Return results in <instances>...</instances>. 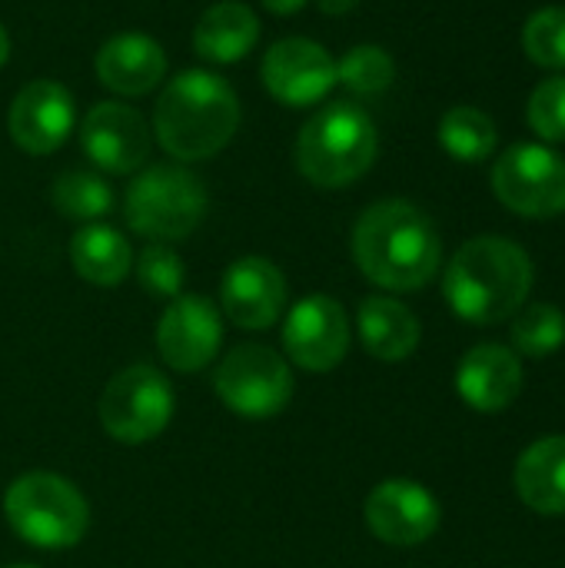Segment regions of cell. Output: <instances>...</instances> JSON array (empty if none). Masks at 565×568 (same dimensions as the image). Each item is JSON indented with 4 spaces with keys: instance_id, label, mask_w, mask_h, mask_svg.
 <instances>
[{
    "instance_id": "1",
    "label": "cell",
    "mask_w": 565,
    "mask_h": 568,
    "mask_svg": "<svg viewBox=\"0 0 565 568\" xmlns=\"http://www.w3.org/2000/svg\"><path fill=\"white\" fill-rule=\"evenodd\" d=\"M350 253L356 270L380 290L416 293L433 283L443 263L436 223L410 200H380L353 226Z\"/></svg>"
},
{
    "instance_id": "2",
    "label": "cell",
    "mask_w": 565,
    "mask_h": 568,
    "mask_svg": "<svg viewBox=\"0 0 565 568\" xmlns=\"http://www.w3.org/2000/svg\"><path fill=\"white\" fill-rule=\"evenodd\" d=\"M240 97L213 70H180L153 103V136L176 163H203L230 146L240 130Z\"/></svg>"
},
{
    "instance_id": "3",
    "label": "cell",
    "mask_w": 565,
    "mask_h": 568,
    "mask_svg": "<svg viewBox=\"0 0 565 568\" xmlns=\"http://www.w3.org/2000/svg\"><path fill=\"white\" fill-rule=\"evenodd\" d=\"M533 290L529 253L506 236H476L456 250L443 273L450 310L476 326L513 320Z\"/></svg>"
},
{
    "instance_id": "4",
    "label": "cell",
    "mask_w": 565,
    "mask_h": 568,
    "mask_svg": "<svg viewBox=\"0 0 565 568\" xmlns=\"http://www.w3.org/2000/svg\"><path fill=\"white\" fill-rule=\"evenodd\" d=\"M380 153V130L373 116L353 100L320 106L296 133L293 163L316 190H346L363 180Z\"/></svg>"
},
{
    "instance_id": "5",
    "label": "cell",
    "mask_w": 565,
    "mask_h": 568,
    "mask_svg": "<svg viewBox=\"0 0 565 568\" xmlns=\"http://www.w3.org/2000/svg\"><path fill=\"white\" fill-rule=\"evenodd\" d=\"M3 519L27 546L63 552L83 542L90 529V503L57 473H23L3 493Z\"/></svg>"
},
{
    "instance_id": "6",
    "label": "cell",
    "mask_w": 565,
    "mask_h": 568,
    "mask_svg": "<svg viewBox=\"0 0 565 568\" xmlns=\"http://www.w3.org/2000/svg\"><path fill=\"white\" fill-rule=\"evenodd\" d=\"M210 210L206 183L176 163L147 166L123 196L127 226L150 243H180L203 223Z\"/></svg>"
},
{
    "instance_id": "7",
    "label": "cell",
    "mask_w": 565,
    "mask_h": 568,
    "mask_svg": "<svg viewBox=\"0 0 565 568\" xmlns=\"http://www.w3.org/2000/svg\"><path fill=\"white\" fill-rule=\"evenodd\" d=\"M176 409L170 379L147 363L120 369L100 393V426L113 443L143 446L163 436Z\"/></svg>"
},
{
    "instance_id": "8",
    "label": "cell",
    "mask_w": 565,
    "mask_h": 568,
    "mask_svg": "<svg viewBox=\"0 0 565 568\" xmlns=\"http://www.w3.org/2000/svg\"><path fill=\"white\" fill-rule=\"evenodd\" d=\"M293 369L286 356L270 346L243 343L230 349L213 373L216 399L243 419H273L293 399Z\"/></svg>"
},
{
    "instance_id": "9",
    "label": "cell",
    "mask_w": 565,
    "mask_h": 568,
    "mask_svg": "<svg viewBox=\"0 0 565 568\" xmlns=\"http://www.w3.org/2000/svg\"><path fill=\"white\" fill-rule=\"evenodd\" d=\"M496 200L516 216L549 220L565 213V156L543 143H516L490 173Z\"/></svg>"
},
{
    "instance_id": "10",
    "label": "cell",
    "mask_w": 565,
    "mask_h": 568,
    "mask_svg": "<svg viewBox=\"0 0 565 568\" xmlns=\"http://www.w3.org/2000/svg\"><path fill=\"white\" fill-rule=\"evenodd\" d=\"M260 80L263 90L290 110L316 106L336 87V60L310 37H283L263 53Z\"/></svg>"
},
{
    "instance_id": "11",
    "label": "cell",
    "mask_w": 565,
    "mask_h": 568,
    "mask_svg": "<svg viewBox=\"0 0 565 568\" xmlns=\"http://www.w3.org/2000/svg\"><path fill=\"white\" fill-rule=\"evenodd\" d=\"M283 353L286 363L306 373L336 369L350 353V316L343 303L326 293L296 300L283 320Z\"/></svg>"
},
{
    "instance_id": "12",
    "label": "cell",
    "mask_w": 565,
    "mask_h": 568,
    "mask_svg": "<svg viewBox=\"0 0 565 568\" xmlns=\"http://www.w3.org/2000/svg\"><path fill=\"white\" fill-rule=\"evenodd\" d=\"M80 146L100 173L130 176L147 163L153 136L137 106L100 100L80 120Z\"/></svg>"
},
{
    "instance_id": "13",
    "label": "cell",
    "mask_w": 565,
    "mask_h": 568,
    "mask_svg": "<svg viewBox=\"0 0 565 568\" xmlns=\"http://www.w3.org/2000/svg\"><path fill=\"white\" fill-rule=\"evenodd\" d=\"M223 343L220 306L200 293H180L157 320V349L176 373L206 369Z\"/></svg>"
},
{
    "instance_id": "14",
    "label": "cell",
    "mask_w": 565,
    "mask_h": 568,
    "mask_svg": "<svg viewBox=\"0 0 565 568\" xmlns=\"http://www.w3.org/2000/svg\"><path fill=\"white\" fill-rule=\"evenodd\" d=\"M77 130V103L73 93L57 80H30L17 90L7 110V133L17 150L30 156L57 153L67 136Z\"/></svg>"
},
{
    "instance_id": "15",
    "label": "cell",
    "mask_w": 565,
    "mask_h": 568,
    "mask_svg": "<svg viewBox=\"0 0 565 568\" xmlns=\"http://www.w3.org/2000/svg\"><path fill=\"white\" fill-rule=\"evenodd\" d=\"M363 519L380 542L393 549H413L436 536L443 509L423 483L386 479L366 496Z\"/></svg>"
},
{
    "instance_id": "16",
    "label": "cell",
    "mask_w": 565,
    "mask_h": 568,
    "mask_svg": "<svg viewBox=\"0 0 565 568\" xmlns=\"http://www.w3.org/2000/svg\"><path fill=\"white\" fill-rule=\"evenodd\" d=\"M286 276L266 256H240L220 280V313L250 333L270 329L286 310Z\"/></svg>"
},
{
    "instance_id": "17",
    "label": "cell",
    "mask_w": 565,
    "mask_h": 568,
    "mask_svg": "<svg viewBox=\"0 0 565 568\" xmlns=\"http://www.w3.org/2000/svg\"><path fill=\"white\" fill-rule=\"evenodd\" d=\"M456 393L476 413H503L523 393V363L509 346L480 343L456 369Z\"/></svg>"
},
{
    "instance_id": "18",
    "label": "cell",
    "mask_w": 565,
    "mask_h": 568,
    "mask_svg": "<svg viewBox=\"0 0 565 568\" xmlns=\"http://www.w3.org/2000/svg\"><path fill=\"white\" fill-rule=\"evenodd\" d=\"M167 53L150 33H113L100 43L93 57L97 80L117 97H143L157 90L167 77Z\"/></svg>"
},
{
    "instance_id": "19",
    "label": "cell",
    "mask_w": 565,
    "mask_h": 568,
    "mask_svg": "<svg viewBox=\"0 0 565 568\" xmlns=\"http://www.w3.org/2000/svg\"><path fill=\"white\" fill-rule=\"evenodd\" d=\"M260 43V17L243 0H216L193 23V53L206 63H240Z\"/></svg>"
},
{
    "instance_id": "20",
    "label": "cell",
    "mask_w": 565,
    "mask_h": 568,
    "mask_svg": "<svg viewBox=\"0 0 565 568\" xmlns=\"http://www.w3.org/2000/svg\"><path fill=\"white\" fill-rule=\"evenodd\" d=\"M356 329L366 353L380 363H403L420 346L416 313L393 296H366L356 310Z\"/></svg>"
},
{
    "instance_id": "21",
    "label": "cell",
    "mask_w": 565,
    "mask_h": 568,
    "mask_svg": "<svg viewBox=\"0 0 565 568\" xmlns=\"http://www.w3.org/2000/svg\"><path fill=\"white\" fill-rule=\"evenodd\" d=\"M516 496L539 516H565V436L533 443L513 473Z\"/></svg>"
},
{
    "instance_id": "22",
    "label": "cell",
    "mask_w": 565,
    "mask_h": 568,
    "mask_svg": "<svg viewBox=\"0 0 565 568\" xmlns=\"http://www.w3.org/2000/svg\"><path fill=\"white\" fill-rule=\"evenodd\" d=\"M70 266L90 286H120L133 273V246L110 223H83L70 240Z\"/></svg>"
},
{
    "instance_id": "23",
    "label": "cell",
    "mask_w": 565,
    "mask_h": 568,
    "mask_svg": "<svg viewBox=\"0 0 565 568\" xmlns=\"http://www.w3.org/2000/svg\"><path fill=\"white\" fill-rule=\"evenodd\" d=\"M436 136H440V146L460 163H483L496 153V143H500L496 120L473 103L450 106L440 120Z\"/></svg>"
},
{
    "instance_id": "24",
    "label": "cell",
    "mask_w": 565,
    "mask_h": 568,
    "mask_svg": "<svg viewBox=\"0 0 565 568\" xmlns=\"http://www.w3.org/2000/svg\"><path fill=\"white\" fill-rule=\"evenodd\" d=\"M50 203L67 220L100 223L113 210L117 196H113V186L107 183L103 173H93V170H67V173H60L53 180Z\"/></svg>"
},
{
    "instance_id": "25",
    "label": "cell",
    "mask_w": 565,
    "mask_h": 568,
    "mask_svg": "<svg viewBox=\"0 0 565 568\" xmlns=\"http://www.w3.org/2000/svg\"><path fill=\"white\" fill-rule=\"evenodd\" d=\"M396 80V60L380 43H356L336 60V83L353 97H380Z\"/></svg>"
},
{
    "instance_id": "26",
    "label": "cell",
    "mask_w": 565,
    "mask_h": 568,
    "mask_svg": "<svg viewBox=\"0 0 565 568\" xmlns=\"http://www.w3.org/2000/svg\"><path fill=\"white\" fill-rule=\"evenodd\" d=\"M565 343V313L553 303H533L516 313L513 323V353L529 359H546Z\"/></svg>"
},
{
    "instance_id": "27",
    "label": "cell",
    "mask_w": 565,
    "mask_h": 568,
    "mask_svg": "<svg viewBox=\"0 0 565 568\" xmlns=\"http://www.w3.org/2000/svg\"><path fill=\"white\" fill-rule=\"evenodd\" d=\"M523 50L536 67L565 70V7H543L526 20Z\"/></svg>"
},
{
    "instance_id": "28",
    "label": "cell",
    "mask_w": 565,
    "mask_h": 568,
    "mask_svg": "<svg viewBox=\"0 0 565 568\" xmlns=\"http://www.w3.org/2000/svg\"><path fill=\"white\" fill-rule=\"evenodd\" d=\"M133 266H137L140 286L150 296H157V300H176L183 293L186 270H183L180 253L170 250V243H150V246H143L140 256H133Z\"/></svg>"
},
{
    "instance_id": "29",
    "label": "cell",
    "mask_w": 565,
    "mask_h": 568,
    "mask_svg": "<svg viewBox=\"0 0 565 568\" xmlns=\"http://www.w3.org/2000/svg\"><path fill=\"white\" fill-rule=\"evenodd\" d=\"M529 126L539 140L546 143H565V73L546 77L526 106Z\"/></svg>"
},
{
    "instance_id": "30",
    "label": "cell",
    "mask_w": 565,
    "mask_h": 568,
    "mask_svg": "<svg viewBox=\"0 0 565 568\" xmlns=\"http://www.w3.org/2000/svg\"><path fill=\"white\" fill-rule=\"evenodd\" d=\"M270 13H276V17H293L296 10H303L310 0H260Z\"/></svg>"
},
{
    "instance_id": "31",
    "label": "cell",
    "mask_w": 565,
    "mask_h": 568,
    "mask_svg": "<svg viewBox=\"0 0 565 568\" xmlns=\"http://www.w3.org/2000/svg\"><path fill=\"white\" fill-rule=\"evenodd\" d=\"M316 7H320V13H326V17H343V13L356 10L360 0H316Z\"/></svg>"
},
{
    "instance_id": "32",
    "label": "cell",
    "mask_w": 565,
    "mask_h": 568,
    "mask_svg": "<svg viewBox=\"0 0 565 568\" xmlns=\"http://www.w3.org/2000/svg\"><path fill=\"white\" fill-rule=\"evenodd\" d=\"M10 60V33H7V27L0 23V67Z\"/></svg>"
},
{
    "instance_id": "33",
    "label": "cell",
    "mask_w": 565,
    "mask_h": 568,
    "mask_svg": "<svg viewBox=\"0 0 565 568\" xmlns=\"http://www.w3.org/2000/svg\"><path fill=\"white\" fill-rule=\"evenodd\" d=\"M7 568H37V566H23V562H17V566H7Z\"/></svg>"
}]
</instances>
